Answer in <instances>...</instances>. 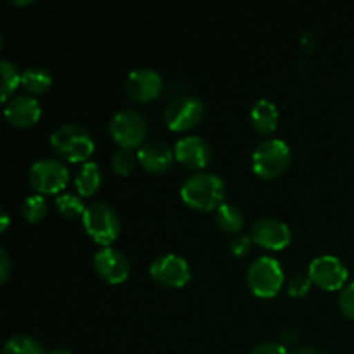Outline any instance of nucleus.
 <instances>
[{
	"label": "nucleus",
	"mask_w": 354,
	"mask_h": 354,
	"mask_svg": "<svg viewBox=\"0 0 354 354\" xmlns=\"http://www.w3.org/2000/svg\"><path fill=\"white\" fill-rule=\"evenodd\" d=\"M137 154L131 149L120 147L111 154V168L118 175H128L137 165Z\"/></svg>",
	"instance_id": "25"
},
{
	"label": "nucleus",
	"mask_w": 354,
	"mask_h": 354,
	"mask_svg": "<svg viewBox=\"0 0 354 354\" xmlns=\"http://www.w3.org/2000/svg\"><path fill=\"white\" fill-rule=\"evenodd\" d=\"M137 158L138 162L147 171L162 173L171 168L173 161H175V151L166 142L158 140V138H151V140H145L138 147Z\"/></svg>",
	"instance_id": "16"
},
{
	"label": "nucleus",
	"mask_w": 354,
	"mask_h": 354,
	"mask_svg": "<svg viewBox=\"0 0 354 354\" xmlns=\"http://www.w3.org/2000/svg\"><path fill=\"white\" fill-rule=\"evenodd\" d=\"M55 206L57 211L64 218H76L85 213L86 206L83 204L82 196L75 192H61L55 197Z\"/></svg>",
	"instance_id": "23"
},
{
	"label": "nucleus",
	"mask_w": 354,
	"mask_h": 354,
	"mask_svg": "<svg viewBox=\"0 0 354 354\" xmlns=\"http://www.w3.org/2000/svg\"><path fill=\"white\" fill-rule=\"evenodd\" d=\"M290 354H325V353H322L320 349L308 348V346H304V348H297V349H294V351L290 353Z\"/></svg>",
	"instance_id": "32"
},
{
	"label": "nucleus",
	"mask_w": 354,
	"mask_h": 354,
	"mask_svg": "<svg viewBox=\"0 0 354 354\" xmlns=\"http://www.w3.org/2000/svg\"><path fill=\"white\" fill-rule=\"evenodd\" d=\"M92 261L95 272L106 282L120 283L128 279V273H130L128 258L120 249L113 248V245H102L100 249H97Z\"/></svg>",
	"instance_id": "12"
},
{
	"label": "nucleus",
	"mask_w": 354,
	"mask_h": 354,
	"mask_svg": "<svg viewBox=\"0 0 354 354\" xmlns=\"http://www.w3.org/2000/svg\"><path fill=\"white\" fill-rule=\"evenodd\" d=\"M47 354H73V353L66 348H54V349H50Z\"/></svg>",
	"instance_id": "33"
},
{
	"label": "nucleus",
	"mask_w": 354,
	"mask_h": 354,
	"mask_svg": "<svg viewBox=\"0 0 354 354\" xmlns=\"http://www.w3.org/2000/svg\"><path fill=\"white\" fill-rule=\"evenodd\" d=\"M31 0H12V3H30Z\"/></svg>",
	"instance_id": "34"
},
{
	"label": "nucleus",
	"mask_w": 354,
	"mask_h": 354,
	"mask_svg": "<svg viewBox=\"0 0 354 354\" xmlns=\"http://www.w3.org/2000/svg\"><path fill=\"white\" fill-rule=\"evenodd\" d=\"M21 85L30 95H40L52 85V73L44 66H30L21 73Z\"/></svg>",
	"instance_id": "19"
},
{
	"label": "nucleus",
	"mask_w": 354,
	"mask_h": 354,
	"mask_svg": "<svg viewBox=\"0 0 354 354\" xmlns=\"http://www.w3.org/2000/svg\"><path fill=\"white\" fill-rule=\"evenodd\" d=\"M47 201L41 194H31V196L24 197L23 204H21V213H23L24 220L37 223L41 218L47 214Z\"/></svg>",
	"instance_id": "24"
},
{
	"label": "nucleus",
	"mask_w": 354,
	"mask_h": 354,
	"mask_svg": "<svg viewBox=\"0 0 354 354\" xmlns=\"http://www.w3.org/2000/svg\"><path fill=\"white\" fill-rule=\"evenodd\" d=\"M225 194H227V187H225L223 178L218 173L207 171V169L194 171L183 180L180 187V196L183 203L203 211L218 209V206L225 203Z\"/></svg>",
	"instance_id": "1"
},
{
	"label": "nucleus",
	"mask_w": 354,
	"mask_h": 354,
	"mask_svg": "<svg viewBox=\"0 0 354 354\" xmlns=\"http://www.w3.org/2000/svg\"><path fill=\"white\" fill-rule=\"evenodd\" d=\"M9 223H10L9 213H7L6 207H2V211H0V232H6L7 227H9Z\"/></svg>",
	"instance_id": "31"
},
{
	"label": "nucleus",
	"mask_w": 354,
	"mask_h": 354,
	"mask_svg": "<svg viewBox=\"0 0 354 354\" xmlns=\"http://www.w3.org/2000/svg\"><path fill=\"white\" fill-rule=\"evenodd\" d=\"M124 90L131 99L147 102L161 93L162 76L152 68H135L127 75Z\"/></svg>",
	"instance_id": "13"
},
{
	"label": "nucleus",
	"mask_w": 354,
	"mask_h": 354,
	"mask_svg": "<svg viewBox=\"0 0 354 354\" xmlns=\"http://www.w3.org/2000/svg\"><path fill=\"white\" fill-rule=\"evenodd\" d=\"M109 131L120 147H140L147 137V121L138 111L124 107L113 114L109 121Z\"/></svg>",
	"instance_id": "7"
},
{
	"label": "nucleus",
	"mask_w": 354,
	"mask_h": 354,
	"mask_svg": "<svg viewBox=\"0 0 354 354\" xmlns=\"http://www.w3.org/2000/svg\"><path fill=\"white\" fill-rule=\"evenodd\" d=\"M249 235L263 248L279 251L289 244L292 239V230L286 221L279 218H258L252 221Z\"/></svg>",
	"instance_id": "11"
},
{
	"label": "nucleus",
	"mask_w": 354,
	"mask_h": 354,
	"mask_svg": "<svg viewBox=\"0 0 354 354\" xmlns=\"http://www.w3.org/2000/svg\"><path fill=\"white\" fill-rule=\"evenodd\" d=\"M216 225L223 232H228V234H239L241 228L244 227V213L241 211V207L235 206L232 203H223L221 206H218L216 214Z\"/></svg>",
	"instance_id": "20"
},
{
	"label": "nucleus",
	"mask_w": 354,
	"mask_h": 354,
	"mask_svg": "<svg viewBox=\"0 0 354 354\" xmlns=\"http://www.w3.org/2000/svg\"><path fill=\"white\" fill-rule=\"evenodd\" d=\"M308 275L311 282L325 290H337L346 286L348 280V268L344 263L332 254H322L311 259L308 266Z\"/></svg>",
	"instance_id": "10"
},
{
	"label": "nucleus",
	"mask_w": 354,
	"mask_h": 354,
	"mask_svg": "<svg viewBox=\"0 0 354 354\" xmlns=\"http://www.w3.org/2000/svg\"><path fill=\"white\" fill-rule=\"evenodd\" d=\"M69 180V168L57 158H40L30 166L28 182L38 194L61 192Z\"/></svg>",
	"instance_id": "6"
},
{
	"label": "nucleus",
	"mask_w": 354,
	"mask_h": 354,
	"mask_svg": "<svg viewBox=\"0 0 354 354\" xmlns=\"http://www.w3.org/2000/svg\"><path fill=\"white\" fill-rule=\"evenodd\" d=\"M251 354H289V353H287L286 346L280 344V342L266 341L256 346V348L251 351Z\"/></svg>",
	"instance_id": "29"
},
{
	"label": "nucleus",
	"mask_w": 354,
	"mask_h": 354,
	"mask_svg": "<svg viewBox=\"0 0 354 354\" xmlns=\"http://www.w3.org/2000/svg\"><path fill=\"white\" fill-rule=\"evenodd\" d=\"M203 118V100L199 97L190 95V93H182V95L173 97L165 107V121L169 130L173 131L190 130L196 124H199Z\"/></svg>",
	"instance_id": "8"
},
{
	"label": "nucleus",
	"mask_w": 354,
	"mask_h": 354,
	"mask_svg": "<svg viewBox=\"0 0 354 354\" xmlns=\"http://www.w3.org/2000/svg\"><path fill=\"white\" fill-rule=\"evenodd\" d=\"M83 227L93 241L102 245H109L120 235V214L111 204L104 203V201H95V203L88 204L83 213Z\"/></svg>",
	"instance_id": "3"
},
{
	"label": "nucleus",
	"mask_w": 354,
	"mask_h": 354,
	"mask_svg": "<svg viewBox=\"0 0 354 354\" xmlns=\"http://www.w3.org/2000/svg\"><path fill=\"white\" fill-rule=\"evenodd\" d=\"M149 273L158 283L165 287H183L190 280V266L183 256L165 252L152 259Z\"/></svg>",
	"instance_id": "9"
},
{
	"label": "nucleus",
	"mask_w": 354,
	"mask_h": 354,
	"mask_svg": "<svg viewBox=\"0 0 354 354\" xmlns=\"http://www.w3.org/2000/svg\"><path fill=\"white\" fill-rule=\"evenodd\" d=\"M21 73L16 62L10 59L0 61V75H2V100L6 102L10 95H14V90L21 83Z\"/></svg>",
	"instance_id": "22"
},
{
	"label": "nucleus",
	"mask_w": 354,
	"mask_h": 354,
	"mask_svg": "<svg viewBox=\"0 0 354 354\" xmlns=\"http://www.w3.org/2000/svg\"><path fill=\"white\" fill-rule=\"evenodd\" d=\"M251 244H252L251 235L235 234L234 237L230 239V252L235 256H245L249 251H251Z\"/></svg>",
	"instance_id": "28"
},
{
	"label": "nucleus",
	"mask_w": 354,
	"mask_h": 354,
	"mask_svg": "<svg viewBox=\"0 0 354 354\" xmlns=\"http://www.w3.org/2000/svg\"><path fill=\"white\" fill-rule=\"evenodd\" d=\"M175 151V159L189 169H201L207 166L211 161V145L207 140H204L199 135H185V137L178 138L173 147Z\"/></svg>",
	"instance_id": "15"
},
{
	"label": "nucleus",
	"mask_w": 354,
	"mask_h": 354,
	"mask_svg": "<svg viewBox=\"0 0 354 354\" xmlns=\"http://www.w3.org/2000/svg\"><path fill=\"white\" fill-rule=\"evenodd\" d=\"M311 287V279L310 275H303V273H297L287 283V290H289L290 296H303L310 290Z\"/></svg>",
	"instance_id": "27"
},
{
	"label": "nucleus",
	"mask_w": 354,
	"mask_h": 354,
	"mask_svg": "<svg viewBox=\"0 0 354 354\" xmlns=\"http://www.w3.org/2000/svg\"><path fill=\"white\" fill-rule=\"evenodd\" d=\"M3 116L14 127L28 128L40 120L41 106L30 93H14L3 102Z\"/></svg>",
	"instance_id": "14"
},
{
	"label": "nucleus",
	"mask_w": 354,
	"mask_h": 354,
	"mask_svg": "<svg viewBox=\"0 0 354 354\" xmlns=\"http://www.w3.org/2000/svg\"><path fill=\"white\" fill-rule=\"evenodd\" d=\"M50 145L61 158L71 162H85L95 149L92 133L80 123H64L50 135Z\"/></svg>",
	"instance_id": "2"
},
{
	"label": "nucleus",
	"mask_w": 354,
	"mask_h": 354,
	"mask_svg": "<svg viewBox=\"0 0 354 354\" xmlns=\"http://www.w3.org/2000/svg\"><path fill=\"white\" fill-rule=\"evenodd\" d=\"M100 183H102V169H100L99 162L92 161V159L82 162L75 175V185L78 194H82L83 197L93 196L99 190Z\"/></svg>",
	"instance_id": "18"
},
{
	"label": "nucleus",
	"mask_w": 354,
	"mask_h": 354,
	"mask_svg": "<svg viewBox=\"0 0 354 354\" xmlns=\"http://www.w3.org/2000/svg\"><path fill=\"white\" fill-rule=\"evenodd\" d=\"M290 147L282 138H265L252 151V169L263 178L282 175L290 162Z\"/></svg>",
	"instance_id": "4"
},
{
	"label": "nucleus",
	"mask_w": 354,
	"mask_h": 354,
	"mask_svg": "<svg viewBox=\"0 0 354 354\" xmlns=\"http://www.w3.org/2000/svg\"><path fill=\"white\" fill-rule=\"evenodd\" d=\"M339 308L346 317L354 320V282L346 283L339 292Z\"/></svg>",
	"instance_id": "26"
},
{
	"label": "nucleus",
	"mask_w": 354,
	"mask_h": 354,
	"mask_svg": "<svg viewBox=\"0 0 354 354\" xmlns=\"http://www.w3.org/2000/svg\"><path fill=\"white\" fill-rule=\"evenodd\" d=\"M283 268L279 259L272 256H259L248 268V286L256 296L272 297L283 286Z\"/></svg>",
	"instance_id": "5"
},
{
	"label": "nucleus",
	"mask_w": 354,
	"mask_h": 354,
	"mask_svg": "<svg viewBox=\"0 0 354 354\" xmlns=\"http://www.w3.org/2000/svg\"><path fill=\"white\" fill-rule=\"evenodd\" d=\"M10 256L6 249H0V282H7V279L10 277Z\"/></svg>",
	"instance_id": "30"
},
{
	"label": "nucleus",
	"mask_w": 354,
	"mask_h": 354,
	"mask_svg": "<svg viewBox=\"0 0 354 354\" xmlns=\"http://www.w3.org/2000/svg\"><path fill=\"white\" fill-rule=\"evenodd\" d=\"M2 354H47L40 341L28 334L10 335L3 342Z\"/></svg>",
	"instance_id": "21"
},
{
	"label": "nucleus",
	"mask_w": 354,
	"mask_h": 354,
	"mask_svg": "<svg viewBox=\"0 0 354 354\" xmlns=\"http://www.w3.org/2000/svg\"><path fill=\"white\" fill-rule=\"evenodd\" d=\"M251 123L259 133H272L279 123V109L270 99L256 100L251 109Z\"/></svg>",
	"instance_id": "17"
}]
</instances>
